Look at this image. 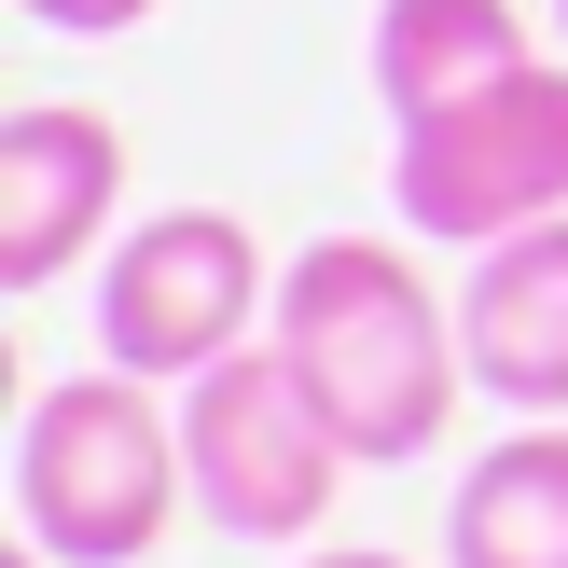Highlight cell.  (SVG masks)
Listing matches in <instances>:
<instances>
[{
	"label": "cell",
	"mask_w": 568,
	"mask_h": 568,
	"mask_svg": "<svg viewBox=\"0 0 568 568\" xmlns=\"http://www.w3.org/2000/svg\"><path fill=\"white\" fill-rule=\"evenodd\" d=\"M388 209H403L416 250H499L527 222H568V70L527 55L514 83L416 111L403 153H388Z\"/></svg>",
	"instance_id": "cell-3"
},
{
	"label": "cell",
	"mask_w": 568,
	"mask_h": 568,
	"mask_svg": "<svg viewBox=\"0 0 568 568\" xmlns=\"http://www.w3.org/2000/svg\"><path fill=\"white\" fill-rule=\"evenodd\" d=\"M0 568H55V555H42V541H14V555H0Z\"/></svg>",
	"instance_id": "cell-12"
},
{
	"label": "cell",
	"mask_w": 568,
	"mask_h": 568,
	"mask_svg": "<svg viewBox=\"0 0 568 568\" xmlns=\"http://www.w3.org/2000/svg\"><path fill=\"white\" fill-rule=\"evenodd\" d=\"M14 14H28V28H55V42H125L153 0H14Z\"/></svg>",
	"instance_id": "cell-10"
},
{
	"label": "cell",
	"mask_w": 568,
	"mask_h": 568,
	"mask_svg": "<svg viewBox=\"0 0 568 568\" xmlns=\"http://www.w3.org/2000/svg\"><path fill=\"white\" fill-rule=\"evenodd\" d=\"M277 347H292V375L320 388V416L347 430L361 471H403L444 444V416H458L471 388V347L444 333V292L416 277V250L388 236H320L277 264Z\"/></svg>",
	"instance_id": "cell-1"
},
{
	"label": "cell",
	"mask_w": 568,
	"mask_h": 568,
	"mask_svg": "<svg viewBox=\"0 0 568 568\" xmlns=\"http://www.w3.org/2000/svg\"><path fill=\"white\" fill-rule=\"evenodd\" d=\"M444 568H568V416H514L444 499Z\"/></svg>",
	"instance_id": "cell-8"
},
{
	"label": "cell",
	"mask_w": 568,
	"mask_h": 568,
	"mask_svg": "<svg viewBox=\"0 0 568 568\" xmlns=\"http://www.w3.org/2000/svg\"><path fill=\"white\" fill-rule=\"evenodd\" d=\"M305 568H416V555H375V541H333V555H305Z\"/></svg>",
	"instance_id": "cell-11"
},
{
	"label": "cell",
	"mask_w": 568,
	"mask_h": 568,
	"mask_svg": "<svg viewBox=\"0 0 568 568\" xmlns=\"http://www.w3.org/2000/svg\"><path fill=\"white\" fill-rule=\"evenodd\" d=\"M194 499V458H181V388L125 375H55L14 430V527L42 541L55 568H139L181 527Z\"/></svg>",
	"instance_id": "cell-2"
},
{
	"label": "cell",
	"mask_w": 568,
	"mask_h": 568,
	"mask_svg": "<svg viewBox=\"0 0 568 568\" xmlns=\"http://www.w3.org/2000/svg\"><path fill=\"white\" fill-rule=\"evenodd\" d=\"M181 458H194V514H209L222 541H305V527L333 514V486L361 471L277 333H250L236 361H209V375L181 388Z\"/></svg>",
	"instance_id": "cell-4"
},
{
	"label": "cell",
	"mask_w": 568,
	"mask_h": 568,
	"mask_svg": "<svg viewBox=\"0 0 568 568\" xmlns=\"http://www.w3.org/2000/svg\"><path fill=\"white\" fill-rule=\"evenodd\" d=\"M264 320H277V264H264V236L236 209H153L98 264V361H125L153 388H194Z\"/></svg>",
	"instance_id": "cell-5"
},
{
	"label": "cell",
	"mask_w": 568,
	"mask_h": 568,
	"mask_svg": "<svg viewBox=\"0 0 568 568\" xmlns=\"http://www.w3.org/2000/svg\"><path fill=\"white\" fill-rule=\"evenodd\" d=\"M458 347H471V388H486V403L568 416V222H527V236L471 250Z\"/></svg>",
	"instance_id": "cell-7"
},
{
	"label": "cell",
	"mask_w": 568,
	"mask_h": 568,
	"mask_svg": "<svg viewBox=\"0 0 568 568\" xmlns=\"http://www.w3.org/2000/svg\"><path fill=\"white\" fill-rule=\"evenodd\" d=\"M527 70V14L514 0H375V98L403 111H444L471 83H514Z\"/></svg>",
	"instance_id": "cell-9"
},
{
	"label": "cell",
	"mask_w": 568,
	"mask_h": 568,
	"mask_svg": "<svg viewBox=\"0 0 568 568\" xmlns=\"http://www.w3.org/2000/svg\"><path fill=\"white\" fill-rule=\"evenodd\" d=\"M555 28H568V0H555Z\"/></svg>",
	"instance_id": "cell-13"
},
{
	"label": "cell",
	"mask_w": 568,
	"mask_h": 568,
	"mask_svg": "<svg viewBox=\"0 0 568 568\" xmlns=\"http://www.w3.org/2000/svg\"><path fill=\"white\" fill-rule=\"evenodd\" d=\"M125 209V125L83 98H28L0 125V292H55Z\"/></svg>",
	"instance_id": "cell-6"
}]
</instances>
